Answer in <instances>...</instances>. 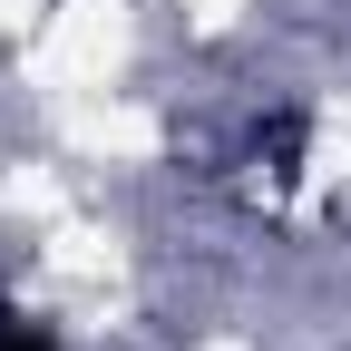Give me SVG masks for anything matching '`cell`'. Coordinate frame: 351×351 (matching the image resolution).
<instances>
[{
    "label": "cell",
    "instance_id": "cell-2",
    "mask_svg": "<svg viewBox=\"0 0 351 351\" xmlns=\"http://www.w3.org/2000/svg\"><path fill=\"white\" fill-rule=\"evenodd\" d=\"M0 351H59V341H49V332H39V322L20 313V302H10V293H0Z\"/></svg>",
    "mask_w": 351,
    "mask_h": 351
},
{
    "label": "cell",
    "instance_id": "cell-1",
    "mask_svg": "<svg viewBox=\"0 0 351 351\" xmlns=\"http://www.w3.org/2000/svg\"><path fill=\"white\" fill-rule=\"evenodd\" d=\"M302 137H313V117H302V108H274V117L254 127V156L274 166V176H293L302 166Z\"/></svg>",
    "mask_w": 351,
    "mask_h": 351
}]
</instances>
